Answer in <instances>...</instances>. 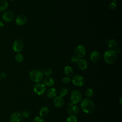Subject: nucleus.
<instances>
[{
    "mask_svg": "<svg viewBox=\"0 0 122 122\" xmlns=\"http://www.w3.org/2000/svg\"><path fill=\"white\" fill-rule=\"evenodd\" d=\"M81 108L83 112L86 113H91L95 110V104L90 99L85 98L81 101Z\"/></svg>",
    "mask_w": 122,
    "mask_h": 122,
    "instance_id": "1",
    "label": "nucleus"
},
{
    "mask_svg": "<svg viewBox=\"0 0 122 122\" xmlns=\"http://www.w3.org/2000/svg\"><path fill=\"white\" fill-rule=\"evenodd\" d=\"M30 79L34 82H39L43 78V74L41 71L39 70H33L29 74Z\"/></svg>",
    "mask_w": 122,
    "mask_h": 122,
    "instance_id": "2",
    "label": "nucleus"
},
{
    "mask_svg": "<svg viewBox=\"0 0 122 122\" xmlns=\"http://www.w3.org/2000/svg\"><path fill=\"white\" fill-rule=\"evenodd\" d=\"M104 61L109 64L113 63L116 59V54L113 50H107L103 55Z\"/></svg>",
    "mask_w": 122,
    "mask_h": 122,
    "instance_id": "3",
    "label": "nucleus"
},
{
    "mask_svg": "<svg viewBox=\"0 0 122 122\" xmlns=\"http://www.w3.org/2000/svg\"><path fill=\"white\" fill-rule=\"evenodd\" d=\"M82 99L81 93L78 90H73L70 94L71 102L74 104H78L81 102Z\"/></svg>",
    "mask_w": 122,
    "mask_h": 122,
    "instance_id": "4",
    "label": "nucleus"
},
{
    "mask_svg": "<svg viewBox=\"0 0 122 122\" xmlns=\"http://www.w3.org/2000/svg\"><path fill=\"white\" fill-rule=\"evenodd\" d=\"M24 47V42L20 39H17L15 40L12 45V50L16 52H20Z\"/></svg>",
    "mask_w": 122,
    "mask_h": 122,
    "instance_id": "5",
    "label": "nucleus"
},
{
    "mask_svg": "<svg viewBox=\"0 0 122 122\" xmlns=\"http://www.w3.org/2000/svg\"><path fill=\"white\" fill-rule=\"evenodd\" d=\"M72 83L77 87H82L85 83L84 79L80 75H76L72 77L71 79Z\"/></svg>",
    "mask_w": 122,
    "mask_h": 122,
    "instance_id": "6",
    "label": "nucleus"
},
{
    "mask_svg": "<svg viewBox=\"0 0 122 122\" xmlns=\"http://www.w3.org/2000/svg\"><path fill=\"white\" fill-rule=\"evenodd\" d=\"M75 55L77 57L82 58L86 54V49L85 47L82 44L77 45L74 49Z\"/></svg>",
    "mask_w": 122,
    "mask_h": 122,
    "instance_id": "7",
    "label": "nucleus"
},
{
    "mask_svg": "<svg viewBox=\"0 0 122 122\" xmlns=\"http://www.w3.org/2000/svg\"><path fill=\"white\" fill-rule=\"evenodd\" d=\"M46 90L45 85L41 82L36 83L33 87L34 92L38 95H41L44 94Z\"/></svg>",
    "mask_w": 122,
    "mask_h": 122,
    "instance_id": "8",
    "label": "nucleus"
},
{
    "mask_svg": "<svg viewBox=\"0 0 122 122\" xmlns=\"http://www.w3.org/2000/svg\"><path fill=\"white\" fill-rule=\"evenodd\" d=\"M14 18V14L11 11H6L3 15L2 18L4 21L7 22L11 21Z\"/></svg>",
    "mask_w": 122,
    "mask_h": 122,
    "instance_id": "9",
    "label": "nucleus"
},
{
    "mask_svg": "<svg viewBox=\"0 0 122 122\" xmlns=\"http://www.w3.org/2000/svg\"><path fill=\"white\" fill-rule=\"evenodd\" d=\"M22 118V115L20 113L14 112L12 113L10 116V122H20Z\"/></svg>",
    "mask_w": 122,
    "mask_h": 122,
    "instance_id": "10",
    "label": "nucleus"
},
{
    "mask_svg": "<svg viewBox=\"0 0 122 122\" xmlns=\"http://www.w3.org/2000/svg\"><path fill=\"white\" fill-rule=\"evenodd\" d=\"M53 102L55 107L57 108H60L63 105L64 100L63 97H61V96H56L54 98Z\"/></svg>",
    "mask_w": 122,
    "mask_h": 122,
    "instance_id": "11",
    "label": "nucleus"
},
{
    "mask_svg": "<svg viewBox=\"0 0 122 122\" xmlns=\"http://www.w3.org/2000/svg\"><path fill=\"white\" fill-rule=\"evenodd\" d=\"M15 21L16 24L19 26H23L26 23L27 19L24 15L20 14L16 17Z\"/></svg>",
    "mask_w": 122,
    "mask_h": 122,
    "instance_id": "12",
    "label": "nucleus"
},
{
    "mask_svg": "<svg viewBox=\"0 0 122 122\" xmlns=\"http://www.w3.org/2000/svg\"><path fill=\"white\" fill-rule=\"evenodd\" d=\"M100 59V53L96 51H93L90 54V59L91 60L94 62H96L99 61Z\"/></svg>",
    "mask_w": 122,
    "mask_h": 122,
    "instance_id": "13",
    "label": "nucleus"
},
{
    "mask_svg": "<svg viewBox=\"0 0 122 122\" xmlns=\"http://www.w3.org/2000/svg\"><path fill=\"white\" fill-rule=\"evenodd\" d=\"M43 84L47 87H51L54 84L55 81L53 78L51 77H46L43 81Z\"/></svg>",
    "mask_w": 122,
    "mask_h": 122,
    "instance_id": "14",
    "label": "nucleus"
},
{
    "mask_svg": "<svg viewBox=\"0 0 122 122\" xmlns=\"http://www.w3.org/2000/svg\"><path fill=\"white\" fill-rule=\"evenodd\" d=\"M46 95L49 98H54L57 95L56 90L54 88H49L46 92Z\"/></svg>",
    "mask_w": 122,
    "mask_h": 122,
    "instance_id": "15",
    "label": "nucleus"
},
{
    "mask_svg": "<svg viewBox=\"0 0 122 122\" xmlns=\"http://www.w3.org/2000/svg\"><path fill=\"white\" fill-rule=\"evenodd\" d=\"M78 66L81 70H85L87 68V62L84 59H80L78 61Z\"/></svg>",
    "mask_w": 122,
    "mask_h": 122,
    "instance_id": "16",
    "label": "nucleus"
},
{
    "mask_svg": "<svg viewBox=\"0 0 122 122\" xmlns=\"http://www.w3.org/2000/svg\"><path fill=\"white\" fill-rule=\"evenodd\" d=\"M49 113V109L47 106L41 107L39 110V114L41 117H45Z\"/></svg>",
    "mask_w": 122,
    "mask_h": 122,
    "instance_id": "17",
    "label": "nucleus"
},
{
    "mask_svg": "<svg viewBox=\"0 0 122 122\" xmlns=\"http://www.w3.org/2000/svg\"><path fill=\"white\" fill-rule=\"evenodd\" d=\"M64 73L67 77H71L73 74V71L72 68L70 66H66L63 70Z\"/></svg>",
    "mask_w": 122,
    "mask_h": 122,
    "instance_id": "18",
    "label": "nucleus"
},
{
    "mask_svg": "<svg viewBox=\"0 0 122 122\" xmlns=\"http://www.w3.org/2000/svg\"><path fill=\"white\" fill-rule=\"evenodd\" d=\"M108 47L111 49H115L117 47V42L114 39H110L107 42Z\"/></svg>",
    "mask_w": 122,
    "mask_h": 122,
    "instance_id": "19",
    "label": "nucleus"
},
{
    "mask_svg": "<svg viewBox=\"0 0 122 122\" xmlns=\"http://www.w3.org/2000/svg\"><path fill=\"white\" fill-rule=\"evenodd\" d=\"M8 7V3L7 0H0V11H3Z\"/></svg>",
    "mask_w": 122,
    "mask_h": 122,
    "instance_id": "20",
    "label": "nucleus"
},
{
    "mask_svg": "<svg viewBox=\"0 0 122 122\" xmlns=\"http://www.w3.org/2000/svg\"><path fill=\"white\" fill-rule=\"evenodd\" d=\"M41 71L42 73H43L44 75H45L47 77L50 76L52 73V70L51 68H50L45 69Z\"/></svg>",
    "mask_w": 122,
    "mask_h": 122,
    "instance_id": "21",
    "label": "nucleus"
},
{
    "mask_svg": "<svg viewBox=\"0 0 122 122\" xmlns=\"http://www.w3.org/2000/svg\"><path fill=\"white\" fill-rule=\"evenodd\" d=\"M67 122H77V118L74 114H70L67 119Z\"/></svg>",
    "mask_w": 122,
    "mask_h": 122,
    "instance_id": "22",
    "label": "nucleus"
},
{
    "mask_svg": "<svg viewBox=\"0 0 122 122\" xmlns=\"http://www.w3.org/2000/svg\"><path fill=\"white\" fill-rule=\"evenodd\" d=\"M15 60L18 62H21L23 60V57L21 53L18 52L15 56Z\"/></svg>",
    "mask_w": 122,
    "mask_h": 122,
    "instance_id": "23",
    "label": "nucleus"
},
{
    "mask_svg": "<svg viewBox=\"0 0 122 122\" xmlns=\"http://www.w3.org/2000/svg\"><path fill=\"white\" fill-rule=\"evenodd\" d=\"M94 94V91L92 89L89 88L87 89L85 92V95L88 98L92 97Z\"/></svg>",
    "mask_w": 122,
    "mask_h": 122,
    "instance_id": "24",
    "label": "nucleus"
},
{
    "mask_svg": "<svg viewBox=\"0 0 122 122\" xmlns=\"http://www.w3.org/2000/svg\"><path fill=\"white\" fill-rule=\"evenodd\" d=\"M68 92V91L66 88H62L60 91V95L61 97H63L64 96H65L67 94Z\"/></svg>",
    "mask_w": 122,
    "mask_h": 122,
    "instance_id": "25",
    "label": "nucleus"
},
{
    "mask_svg": "<svg viewBox=\"0 0 122 122\" xmlns=\"http://www.w3.org/2000/svg\"><path fill=\"white\" fill-rule=\"evenodd\" d=\"M22 115V117H23L25 118H28L30 116V112L28 110H24L21 112V113H20Z\"/></svg>",
    "mask_w": 122,
    "mask_h": 122,
    "instance_id": "26",
    "label": "nucleus"
},
{
    "mask_svg": "<svg viewBox=\"0 0 122 122\" xmlns=\"http://www.w3.org/2000/svg\"><path fill=\"white\" fill-rule=\"evenodd\" d=\"M71 109L72 111V112L74 113L75 114H78L80 112V108L77 105H73L71 107Z\"/></svg>",
    "mask_w": 122,
    "mask_h": 122,
    "instance_id": "27",
    "label": "nucleus"
},
{
    "mask_svg": "<svg viewBox=\"0 0 122 122\" xmlns=\"http://www.w3.org/2000/svg\"><path fill=\"white\" fill-rule=\"evenodd\" d=\"M32 122H44V120L41 116H36L33 119Z\"/></svg>",
    "mask_w": 122,
    "mask_h": 122,
    "instance_id": "28",
    "label": "nucleus"
},
{
    "mask_svg": "<svg viewBox=\"0 0 122 122\" xmlns=\"http://www.w3.org/2000/svg\"><path fill=\"white\" fill-rule=\"evenodd\" d=\"M71 79L68 77H64L62 79V82L64 84H68L71 81Z\"/></svg>",
    "mask_w": 122,
    "mask_h": 122,
    "instance_id": "29",
    "label": "nucleus"
},
{
    "mask_svg": "<svg viewBox=\"0 0 122 122\" xmlns=\"http://www.w3.org/2000/svg\"><path fill=\"white\" fill-rule=\"evenodd\" d=\"M71 61L73 62V63H76V62H78V61H79V58L78 57H77L75 55H73L71 57Z\"/></svg>",
    "mask_w": 122,
    "mask_h": 122,
    "instance_id": "30",
    "label": "nucleus"
},
{
    "mask_svg": "<svg viewBox=\"0 0 122 122\" xmlns=\"http://www.w3.org/2000/svg\"><path fill=\"white\" fill-rule=\"evenodd\" d=\"M116 4L114 2H111L109 5V8L111 10H114L116 8Z\"/></svg>",
    "mask_w": 122,
    "mask_h": 122,
    "instance_id": "31",
    "label": "nucleus"
},
{
    "mask_svg": "<svg viewBox=\"0 0 122 122\" xmlns=\"http://www.w3.org/2000/svg\"><path fill=\"white\" fill-rule=\"evenodd\" d=\"M0 76L1 78H3V79H5V78H6L7 77V73H6V72H2L1 73V74L0 75Z\"/></svg>",
    "mask_w": 122,
    "mask_h": 122,
    "instance_id": "32",
    "label": "nucleus"
},
{
    "mask_svg": "<svg viewBox=\"0 0 122 122\" xmlns=\"http://www.w3.org/2000/svg\"><path fill=\"white\" fill-rule=\"evenodd\" d=\"M67 112L69 114H71L72 113V109H71V107H68L67 109Z\"/></svg>",
    "mask_w": 122,
    "mask_h": 122,
    "instance_id": "33",
    "label": "nucleus"
},
{
    "mask_svg": "<svg viewBox=\"0 0 122 122\" xmlns=\"http://www.w3.org/2000/svg\"><path fill=\"white\" fill-rule=\"evenodd\" d=\"M4 27V23L2 20H0V30L2 29Z\"/></svg>",
    "mask_w": 122,
    "mask_h": 122,
    "instance_id": "34",
    "label": "nucleus"
},
{
    "mask_svg": "<svg viewBox=\"0 0 122 122\" xmlns=\"http://www.w3.org/2000/svg\"><path fill=\"white\" fill-rule=\"evenodd\" d=\"M114 52H115V53L116 54H118V53H120V52H121V50H120V49H119V48H116V49H115V51H114Z\"/></svg>",
    "mask_w": 122,
    "mask_h": 122,
    "instance_id": "35",
    "label": "nucleus"
},
{
    "mask_svg": "<svg viewBox=\"0 0 122 122\" xmlns=\"http://www.w3.org/2000/svg\"><path fill=\"white\" fill-rule=\"evenodd\" d=\"M73 105V104L71 102H68V107H71Z\"/></svg>",
    "mask_w": 122,
    "mask_h": 122,
    "instance_id": "36",
    "label": "nucleus"
},
{
    "mask_svg": "<svg viewBox=\"0 0 122 122\" xmlns=\"http://www.w3.org/2000/svg\"><path fill=\"white\" fill-rule=\"evenodd\" d=\"M122 98H120V99H119V102H120V104L121 105L122 104Z\"/></svg>",
    "mask_w": 122,
    "mask_h": 122,
    "instance_id": "37",
    "label": "nucleus"
},
{
    "mask_svg": "<svg viewBox=\"0 0 122 122\" xmlns=\"http://www.w3.org/2000/svg\"><path fill=\"white\" fill-rule=\"evenodd\" d=\"M1 77H0V80H1Z\"/></svg>",
    "mask_w": 122,
    "mask_h": 122,
    "instance_id": "38",
    "label": "nucleus"
},
{
    "mask_svg": "<svg viewBox=\"0 0 122 122\" xmlns=\"http://www.w3.org/2000/svg\"><path fill=\"white\" fill-rule=\"evenodd\" d=\"M1 11H0V15H1Z\"/></svg>",
    "mask_w": 122,
    "mask_h": 122,
    "instance_id": "39",
    "label": "nucleus"
},
{
    "mask_svg": "<svg viewBox=\"0 0 122 122\" xmlns=\"http://www.w3.org/2000/svg\"><path fill=\"white\" fill-rule=\"evenodd\" d=\"M113 0V1H116V0Z\"/></svg>",
    "mask_w": 122,
    "mask_h": 122,
    "instance_id": "40",
    "label": "nucleus"
},
{
    "mask_svg": "<svg viewBox=\"0 0 122 122\" xmlns=\"http://www.w3.org/2000/svg\"></svg>",
    "mask_w": 122,
    "mask_h": 122,
    "instance_id": "41",
    "label": "nucleus"
}]
</instances>
